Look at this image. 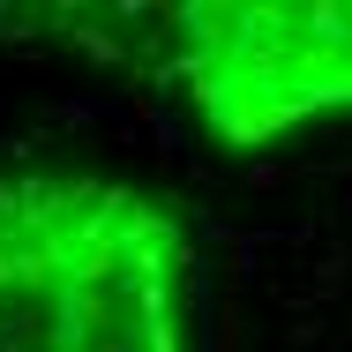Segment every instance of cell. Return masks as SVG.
<instances>
[{"label": "cell", "mask_w": 352, "mask_h": 352, "mask_svg": "<svg viewBox=\"0 0 352 352\" xmlns=\"http://www.w3.org/2000/svg\"><path fill=\"white\" fill-rule=\"evenodd\" d=\"M68 45L173 75L195 120L232 150L352 120V8L345 0H180V8H75Z\"/></svg>", "instance_id": "7a4b0ae2"}, {"label": "cell", "mask_w": 352, "mask_h": 352, "mask_svg": "<svg viewBox=\"0 0 352 352\" xmlns=\"http://www.w3.org/2000/svg\"><path fill=\"white\" fill-rule=\"evenodd\" d=\"M188 232L105 173H0V352H195Z\"/></svg>", "instance_id": "6da1fadb"}]
</instances>
